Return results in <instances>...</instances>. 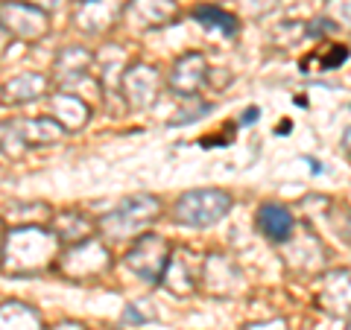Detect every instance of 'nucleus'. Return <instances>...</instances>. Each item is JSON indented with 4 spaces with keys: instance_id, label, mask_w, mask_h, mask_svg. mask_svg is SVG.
Masks as SVG:
<instances>
[{
    "instance_id": "1a4fd4ad",
    "label": "nucleus",
    "mask_w": 351,
    "mask_h": 330,
    "mask_svg": "<svg viewBox=\"0 0 351 330\" xmlns=\"http://www.w3.org/2000/svg\"><path fill=\"white\" fill-rule=\"evenodd\" d=\"M156 91H158V76L152 68H132L126 73V94L132 105H149L156 100Z\"/></svg>"
},
{
    "instance_id": "a211bd4d",
    "label": "nucleus",
    "mask_w": 351,
    "mask_h": 330,
    "mask_svg": "<svg viewBox=\"0 0 351 330\" xmlns=\"http://www.w3.org/2000/svg\"><path fill=\"white\" fill-rule=\"evenodd\" d=\"M53 330H85L82 325H76V322H64V325H56Z\"/></svg>"
},
{
    "instance_id": "6e6552de",
    "label": "nucleus",
    "mask_w": 351,
    "mask_h": 330,
    "mask_svg": "<svg viewBox=\"0 0 351 330\" xmlns=\"http://www.w3.org/2000/svg\"><path fill=\"white\" fill-rule=\"evenodd\" d=\"M258 225L263 231V237H269L272 243H284V240H290L293 234V214L287 211V207L281 205H263L261 214H258Z\"/></svg>"
},
{
    "instance_id": "423d86ee",
    "label": "nucleus",
    "mask_w": 351,
    "mask_h": 330,
    "mask_svg": "<svg viewBox=\"0 0 351 330\" xmlns=\"http://www.w3.org/2000/svg\"><path fill=\"white\" fill-rule=\"evenodd\" d=\"M205 73H208L205 71V59L199 56V53H188V56H182L179 62H176L170 82L182 97H191V94H196L202 88Z\"/></svg>"
},
{
    "instance_id": "f3484780",
    "label": "nucleus",
    "mask_w": 351,
    "mask_h": 330,
    "mask_svg": "<svg viewBox=\"0 0 351 330\" xmlns=\"http://www.w3.org/2000/svg\"><path fill=\"white\" fill-rule=\"evenodd\" d=\"M243 330H287V325L281 322H267V325H249V327H243Z\"/></svg>"
},
{
    "instance_id": "20e7f679",
    "label": "nucleus",
    "mask_w": 351,
    "mask_h": 330,
    "mask_svg": "<svg viewBox=\"0 0 351 330\" xmlns=\"http://www.w3.org/2000/svg\"><path fill=\"white\" fill-rule=\"evenodd\" d=\"M108 266H112V260H108V249L100 246L91 237L80 240V243H76L68 255L59 260V272L64 275V278H73V281L97 278V275H103Z\"/></svg>"
},
{
    "instance_id": "dca6fc26",
    "label": "nucleus",
    "mask_w": 351,
    "mask_h": 330,
    "mask_svg": "<svg viewBox=\"0 0 351 330\" xmlns=\"http://www.w3.org/2000/svg\"><path fill=\"white\" fill-rule=\"evenodd\" d=\"M88 62H91V53H85L82 47H71V50H64L59 56L56 68L64 71V73H82Z\"/></svg>"
},
{
    "instance_id": "f257e3e1",
    "label": "nucleus",
    "mask_w": 351,
    "mask_h": 330,
    "mask_svg": "<svg viewBox=\"0 0 351 330\" xmlns=\"http://www.w3.org/2000/svg\"><path fill=\"white\" fill-rule=\"evenodd\" d=\"M59 240L56 234L36 225L27 228H15L6 237V249H3V269L9 275H36L41 269H47L53 257H56Z\"/></svg>"
},
{
    "instance_id": "0eeeda50",
    "label": "nucleus",
    "mask_w": 351,
    "mask_h": 330,
    "mask_svg": "<svg viewBox=\"0 0 351 330\" xmlns=\"http://www.w3.org/2000/svg\"><path fill=\"white\" fill-rule=\"evenodd\" d=\"M161 278L167 281V290L176 292V295H188L196 290V283H199V272H188V255L184 251H176V255H170L167 266H164Z\"/></svg>"
},
{
    "instance_id": "ddd939ff",
    "label": "nucleus",
    "mask_w": 351,
    "mask_h": 330,
    "mask_svg": "<svg viewBox=\"0 0 351 330\" xmlns=\"http://www.w3.org/2000/svg\"><path fill=\"white\" fill-rule=\"evenodd\" d=\"M91 237V219H85L82 214L76 211H68L56 219V240H85Z\"/></svg>"
},
{
    "instance_id": "7ed1b4c3",
    "label": "nucleus",
    "mask_w": 351,
    "mask_h": 330,
    "mask_svg": "<svg viewBox=\"0 0 351 330\" xmlns=\"http://www.w3.org/2000/svg\"><path fill=\"white\" fill-rule=\"evenodd\" d=\"M158 216V199L156 196H132V199L120 202L112 214L103 216V231L114 240L135 237L141 234L149 223H156Z\"/></svg>"
},
{
    "instance_id": "6ab92c4d",
    "label": "nucleus",
    "mask_w": 351,
    "mask_h": 330,
    "mask_svg": "<svg viewBox=\"0 0 351 330\" xmlns=\"http://www.w3.org/2000/svg\"><path fill=\"white\" fill-rule=\"evenodd\" d=\"M258 117V108H249V114H243V123H255Z\"/></svg>"
},
{
    "instance_id": "9d476101",
    "label": "nucleus",
    "mask_w": 351,
    "mask_h": 330,
    "mask_svg": "<svg viewBox=\"0 0 351 330\" xmlns=\"http://www.w3.org/2000/svg\"><path fill=\"white\" fill-rule=\"evenodd\" d=\"M0 330H44L41 316L21 301H6L0 307Z\"/></svg>"
},
{
    "instance_id": "f03ea898",
    "label": "nucleus",
    "mask_w": 351,
    "mask_h": 330,
    "mask_svg": "<svg viewBox=\"0 0 351 330\" xmlns=\"http://www.w3.org/2000/svg\"><path fill=\"white\" fill-rule=\"evenodd\" d=\"M232 211V196L226 190H191L184 193L173 207V223L191 225V228H205L214 225Z\"/></svg>"
},
{
    "instance_id": "f8f14e48",
    "label": "nucleus",
    "mask_w": 351,
    "mask_h": 330,
    "mask_svg": "<svg viewBox=\"0 0 351 330\" xmlns=\"http://www.w3.org/2000/svg\"><path fill=\"white\" fill-rule=\"evenodd\" d=\"M44 88H47V79L44 76H36V73H27V76H18L6 85V97L12 103H27L32 97H41Z\"/></svg>"
},
{
    "instance_id": "2eb2a0df",
    "label": "nucleus",
    "mask_w": 351,
    "mask_h": 330,
    "mask_svg": "<svg viewBox=\"0 0 351 330\" xmlns=\"http://www.w3.org/2000/svg\"><path fill=\"white\" fill-rule=\"evenodd\" d=\"M193 18L199 21V24H205V27L219 29L223 36H234V32H237V21L228 15V12H219V9H214V6H199V9H193Z\"/></svg>"
},
{
    "instance_id": "9b49d317",
    "label": "nucleus",
    "mask_w": 351,
    "mask_h": 330,
    "mask_svg": "<svg viewBox=\"0 0 351 330\" xmlns=\"http://www.w3.org/2000/svg\"><path fill=\"white\" fill-rule=\"evenodd\" d=\"M53 108H56V117L62 120L64 129H80V126H85V120H88V105L80 100V97H73V94L53 97ZM59 120H56V123H59Z\"/></svg>"
},
{
    "instance_id": "39448f33",
    "label": "nucleus",
    "mask_w": 351,
    "mask_h": 330,
    "mask_svg": "<svg viewBox=\"0 0 351 330\" xmlns=\"http://www.w3.org/2000/svg\"><path fill=\"white\" fill-rule=\"evenodd\" d=\"M167 257H170L167 240L158 237V234H144L126 255V266L135 272L141 281L156 283V281H161V272H164V266H167Z\"/></svg>"
},
{
    "instance_id": "4468645a",
    "label": "nucleus",
    "mask_w": 351,
    "mask_h": 330,
    "mask_svg": "<svg viewBox=\"0 0 351 330\" xmlns=\"http://www.w3.org/2000/svg\"><path fill=\"white\" fill-rule=\"evenodd\" d=\"M18 129L29 144H53V140L62 138V126L56 120H27V123H21Z\"/></svg>"
}]
</instances>
